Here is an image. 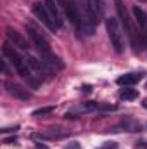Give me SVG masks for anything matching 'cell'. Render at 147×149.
<instances>
[{
	"label": "cell",
	"mask_w": 147,
	"mask_h": 149,
	"mask_svg": "<svg viewBox=\"0 0 147 149\" xmlns=\"http://www.w3.org/2000/svg\"><path fill=\"white\" fill-rule=\"evenodd\" d=\"M2 54H3V59H7V63L12 64V68L17 71V74H19L23 80H26L31 88H38V87H40V81H42V80L33 73V70L30 68L26 57H23V56L17 52V49H16L14 45H10V43L7 42V43L3 45V49H2Z\"/></svg>",
	"instance_id": "obj_1"
},
{
	"label": "cell",
	"mask_w": 147,
	"mask_h": 149,
	"mask_svg": "<svg viewBox=\"0 0 147 149\" xmlns=\"http://www.w3.org/2000/svg\"><path fill=\"white\" fill-rule=\"evenodd\" d=\"M114 5H116V14H118V19L125 30V33L130 38V43L133 47L135 52H140L142 50V43H140V33H139V26L135 24V19L130 17V12L128 9L125 7V2L123 0H114Z\"/></svg>",
	"instance_id": "obj_2"
},
{
	"label": "cell",
	"mask_w": 147,
	"mask_h": 149,
	"mask_svg": "<svg viewBox=\"0 0 147 149\" xmlns=\"http://www.w3.org/2000/svg\"><path fill=\"white\" fill-rule=\"evenodd\" d=\"M104 17V3L102 0H87L85 9H83V26L81 33L87 37H92L95 31V26L102 21Z\"/></svg>",
	"instance_id": "obj_3"
},
{
	"label": "cell",
	"mask_w": 147,
	"mask_h": 149,
	"mask_svg": "<svg viewBox=\"0 0 147 149\" xmlns=\"http://www.w3.org/2000/svg\"><path fill=\"white\" fill-rule=\"evenodd\" d=\"M106 30H107V35H109V40H111V47L121 54L125 50V30L119 23L118 17H107L106 19Z\"/></svg>",
	"instance_id": "obj_4"
},
{
	"label": "cell",
	"mask_w": 147,
	"mask_h": 149,
	"mask_svg": "<svg viewBox=\"0 0 147 149\" xmlns=\"http://www.w3.org/2000/svg\"><path fill=\"white\" fill-rule=\"evenodd\" d=\"M26 61H28L30 68L33 70V73L37 74L42 81H50V80L55 78V71H54L43 59H37V57H33V56H28Z\"/></svg>",
	"instance_id": "obj_5"
},
{
	"label": "cell",
	"mask_w": 147,
	"mask_h": 149,
	"mask_svg": "<svg viewBox=\"0 0 147 149\" xmlns=\"http://www.w3.org/2000/svg\"><path fill=\"white\" fill-rule=\"evenodd\" d=\"M26 33H28V38H30L31 45L38 49L40 56H45V54H50V52H52V49H50V43H49V40L43 37V35H42V33L38 31L37 28H33L31 24H26Z\"/></svg>",
	"instance_id": "obj_6"
},
{
	"label": "cell",
	"mask_w": 147,
	"mask_h": 149,
	"mask_svg": "<svg viewBox=\"0 0 147 149\" xmlns=\"http://www.w3.org/2000/svg\"><path fill=\"white\" fill-rule=\"evenodd\" d=\"M116 106H109V104H102V102H83L81 106L74 108L73 111L66 113V118H78V114L81 113H94V111H114Z\"/></svg>",
	"instance_id": "obj_7"
},
{
	"label": "cell",
	"mask_w": 147,
	"mask_h": 149,
	"mask_svg": "<svg viewBox=\"0 0 147 149\" xmlns=\"http://www.w3.org/2000/svg\"><path fill=\"white\" fill-rule=\"evenodd\" d=\"M31 10H33V14L42 21V24H43L49 31L55 33V31L59 30V28L55 26V23L52 21V17H50V14H49V10H47V7H45L43 2H35V3L31 5Z\"/></svg>",
	"instance_id": "obj_8"
},
{
	"label": "cell",
	"mask_w": 147,
	"mask_h": 149,
	"mask_svg": "<svg viewBox=\"0 0 147 149\" xmlns=\"http://www.w3.org/2000/svg\"><path fill=\"white\" fill-rule=\"evenodd\" d=\"M64 14L68 16V19L71 21V24L76 28V31L81 33L83 14H81V9H80V5H78L76 0H68V3H66V7H64Z\"/></svg>",
	"instance_id": "obj_9"
},
{
	"label": "cell",
	"mask_w": 147,
	"mask_h": 149,
	"mask_svg": "<svg viewBox=\"0 0 147 149\" xmlns=\"http://www.w3.org/2000/svg\"><path fill=\"white\" fill-rule=\"evenodd\" d=\"M5 38H7V42L10 45H14L19 50H28L31 47V43L28 42V38H24L17 30H14V28H7L5 30Z\"/></svg>",
	"instance_id": "obj_10"
},
{
	"label": "cell",
	"mask_w": 147,
	"mask_h": 149,
	"mask_svg": "<svg viewBox=\"0 0 147 149\" xmlns=\"http://www.w3.org/2000/svg\"><path fill=\"white\" fill-rule=\"evenodd\" d=\"M3 85H5V90L16 99H19V101H30L31 99V92L26 87H23V85H19L16 81H10V80H7Z\"/></svg>",
	"instance_id": "obj_11"
},
{
	"label": "cell",
	"mask_w": 147,
	"mask_h": 149,
	"mask_svg": "<svg viewBox=\"0 0 147 149\" xmlns=\"http://www.w3.org/2000/svg\"><path fill=\"white\" fill-rule=\"evenodd\" d=\"M43 3H45V7H47V10H49V14H50V17H52V21L55 23V26L57 28H62V24H64V19H62V9L59 7V3L55 2V0H43Z\"/></svg>",
	"instance_id": "obj_12"
},
{
	"label": "cell",
	"mask_w": 147,
	"mask_h": 149,
	"mask_svg": "<svg viewBox=\"0 0 147 149\" xmlns=\"http://www.w3.org/2000/svg\"><path fill=\"white\" fill-rule=\"evenodd\" d=\"M38 139H43V141H59V139H64L68 137V130L61 128V127H52L49 130H43L37 135Z\"/></svg>",
	"instance_id": "obj_13"
},
{
	"label": "cell",
	"mask_w": 147,
	"mask_h": 149,
	"mask_svg": "<svg viewBox=\"0 0 147 149\" xmlns=\"http://www.w3.org/2000/svg\"><path fill=\"white\" fill-rule=\"evenodd\" d=\"M142 78H144V73H126V74H121V76L116 80V83L121 85V87H133V85H137Z\"/></svg>",
	"instance_id": "obj_14"
},
{
	"label": "cell",
	"mask_w": 147,
	"mask_h": 149,
	"mask_svg": "<svg viewBox=\"0 0 147 149\" xmlns=\"http://www.w3.org/2000/svg\"><path fill=\"white\" fill-rule=\"evenodd\" d=\"M132 14H133V19H135V24L139 26V31H147V14L139 7L135 5L132 9Z\"/></svg>",
	"instance_id": "obj_15"
},
{
	"label": "cell",
	"mask_w": 147,
	"mask_h": 149,
	"mask_svg": "<svg viewBox=\"0 0 147 149\" xmlns=\"http://www.w3.org/2000/svg\"><path fill=\"white\" fill-rule=\"evenodd\" d=\"M42 59H43V61H45V63H47V64H49V66H50V68H52V70H54L55 73L66 68V64L62 63V59H61L59 56H55L54 52H50V54H45V56H42Z\"/></svg>",
	"instance_id": "obj_16"
},
{
	"label": "cell",
	"mask_w": 147,
	"mask_h": 149,
	"mask_svg": "<svg viewBox=\"0 0 147 149\" xmlns=\"http://www.w3.org/2000/svg\"><path fill=\"white\" fill-rule=\"evenodd\" d=\"M121 130H125V132H140L142 125L137 123V121H133V120H125L123 123H119L118 127L112 128V132H121Z\"/></svg>",
	"instance_id": "obj_17"
},
{
	"label": "cell",
	"mask_w": 147,
	"mask_h": 149,
	"mask_svg": "<svg viewBox=\"0 0 147 149\" xmlns=\"http://www.w3.org/2000/svg\"><path fill=\"white\" fill-rule=\"evenodd\" d=\"M119 97H121L123 101H133V99L139 97V90H137V88H132V87H125V88H121Z\"/></svg>",
	"instance_id": "obj_18"
},
{
	"label": "cell",
	"mask_w": 147,
	"mask_h": 149,
	"mask_svg": "<svg viewBox=\"0 0 147 149\" xmlns=\"http://www.w3.org/2000/svg\"><path fill=\"white\" fill-rule=\"evenodd\" d=\"M54 111H55L54 106H45V108H38V109H35V111H33V116H35V118H43V116L52 114Z\"/></svg>",
	"instance_id": "obj_19"
},
{
	"label": "cell",
	"mask_w": 147,
	"mask_h": 149,
	"mask_svg": "<svg viewBox=\"0 0 147 149\" xmlns=\"http://www.w3.org/2000/svg\"><path fill=\"white\" fill-rule=\"evenodd\" d=\"M99 149H118V146H116V142H106V146H102Z\"/></svg>",
	"instance_id": "obj_20"
},
{
	"label": "cell",
	"mask_w": 147,
	"mask_h": 149,
	"mask_svg": "<svg viewBox=\"0 0 147 149\" xmlns=\"http://www.w3.org/2000/svg\"><path fill=\"white\" fill-rule=\"evenodd\" d=\"M14 130H17V127H3L0 132L2 134H9V132H14Z\"/></svg>",
	"instance_id": "obj_21"
},
{
	"label": "cell",
	"mask_w": 147,
	"mask_h": 149,
	"mask_svg": "<svg viewBox=\"0 0 147 149\" xmlns=\"http://www.w3.org/2000/svg\"><path fill=\"white\" fill-rule=\"evenodd\" d=\"M64 149H81V146H80L78 142H69V144H68Z\"/></svg>",
	"instance_id": "obj_22"
},
{
	"label": "cell",
	"mask_w": 147,
	"mask_h": 149,
	"mask_svg": "<svg viewBox=\"0 0 147 149\" xmlns=\"http://www.w3.org/2000/svg\"><path fill=\"white\" fill-rule=\"evenodd\" d=\"M137 149H147V142L142 141V142H137Z\"/></svg>",
	"instance_id": "obj_23"
},
{
	"label": "cell",
	"mask_w": 147,
	"mask_h": 149,
	"mask_svg": "<svg viewBox=\"0 0 147 149\" xmlns=\"http://www.w3.org/2000/svg\"><path fill=\"white\" fill-rule=\"evenodd\" d=\"M35 149H49V148H47L45 144H42V142H37V144H35Z\"/></svg>",
	"instance_id": "obj_24"
},
{
	"label": "cell",
	"mask_w": 147,
	"mask_h": 149,
	"mask_svg": "<svg viewBox=\"0 0 147 149\" xmlns=\"http://www.w3.org/2000/svg\"><path fill=\"white\" fill-rule=\"evenodd\" d=\"M142 108H144V109H147V97L142 101Z\"/></svg>",
	"instance_id": "obj_25"
},
{
	"label": "cell",
	"mask_w": 147,
	"mask_h": 149,
	"mask_svg": "<svg viewBox=\"0 0 147 149\" xmlns=\"http://www.w3.org/2000/svg\"><path fill=\"white\" fill-rule=\"evenodd\" d=\"M139 2H147V0H139Z\"/></svg>",
	"instance_id": "obj_26"
},
{
	"label": "cell",
	"mask_w": 147,
	"mask_h": 149,
	"mask_svg": "<svg viewBox=\"0 0 147 149\" xmlns=\"http://www.w3.org/2000/svg\"><path fill=\"white\" fill-rule=\"evenodd\" d=\"M146 87H147V83H146Z\"/></svg>",
	"instance_id": "obj_27"
}]
</instances>
